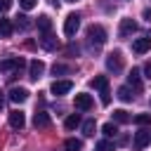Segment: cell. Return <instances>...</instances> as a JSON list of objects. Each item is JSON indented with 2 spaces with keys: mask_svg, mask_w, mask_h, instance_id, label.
I'll list each match as a JSON object with an SVG mask.
<instances>
[{
  "mask_svg": "<svg viewBox=\"0 0 151 151\" xmlns=\"http://www.w3.org/2000/svg\"><path fill=\"white\" fill-rule=\"evenodd\" d=\"M90 85H92L94 90H99V94H101V104H104V106H109V101H111V90H109V78H106V76H94V78L90 80Z\"/></svg>",
  "mask_w": 151,
  "mask_h": 151,
  "instance_id": "6da1fadb",
  "label": "cell"
},
{
  "mask_svg": "<svg viewBox=\"0 0 151 151\" xmlns=\"http://www.w3.org/2000/svg\"><path fill=\"white\" fill-rule=\"evenodd\" d=\"M87 40H90V45H94V47H101V45L106 42V31H104V26H99V24H92V26L87 28Z\"/></svg>",
  "mask_w": 151,
  "mask_h": 151,
  "instance_id": "7a4b0ae2",
  "label": "cell"
},
{
  "mask_svg": "<svg viewBox=\"0 0 151 151\" xmlns=\"http://www.w3.org/2000/svg\"><path fill=\"white\" fill-rule=\"evenodd\" d=\"M106 68L113 71V73H120V71H123V54H120L118 50L106 57Z\"/></svg>",
  "mask_w": 151,
  "mask_h": 151,
  "instance_id": "3957f363",
  "label": "cell"
},
{
  "mask_svg": "<svg viewBox=\"0 0 151 151\" xmlns=\"http://www.w3.org/2000/svg\"><path fill=\"white\" fill-rule=\"evenodd\" d=\"M78 26H80V17H78V14H68V17L64 19V33H66L68 38H73V35H76Z\"/></svg>",
  "mask_w": 151,
  "mask_h": 151,
  "instance_id": "277c9868",
  "label": "cell"
},
{
  "mask_svg": "<svg viewBox=\"0 0 151 151\" xmlns=\"http://www.w3.org/2000/svg\"><path fill=\"white\" fill-rule=\"evenodd\" d=\"M151 144V130H139L134 132V151H142Z\"/></svg>",
  "mask_w": 151,
  "mask_h": 151,
  "instance_id": "5b68a950",
  "label": "cell"
},
{
  "mask_svg": "<svg viewBox=\"0 0 151 151\" xmlns=\"http://www.w3.org/2000/svg\"><path fill=\"white\" fill-rule=\"evenodd\" d=\"M71 90H73V83H71V80H54L52 87H50V92L57 94V97H61V94H66V92H71Z\"/></svg>",
  "mask_w": 151,
  "mask_h": 151,
  "instance_id": "8992f818",
  "label": "cell"
},
{
  "mask_svg": "<svg viewBox=\"0 0 151 151\" xmlns=\"http://www.w3.org/2000/svg\"><path fill=\"white\" fill-rule=\"evenodd\" d=\"M149 50H151V35L137 38V40L132 42V52H137V54H144V52H149Z\"/></svg>",
  "mask_w": 151,
  "mask_h": 151,
  "instance_id": "52a82bcc",
  "label": "cell"
},
{
  "mask_svg": "<svg viewBox=\"0 0 151 151\" xmlns=\"http://www.w3.org/2000/svg\"><path fill=\"white\" fill-rule=\"evenodd\" d=\"M42 71H45V64H42L40 59H33V61L28 64V78H31V80H38V78L42 76Z\"/></svg>",
  "mask_w": 151,
  "mask_h": 151,
  "instance_id": "ba28073f",
  "label": "cell"
},
{
  "mask_svg": "<svg viewBox=\"0 0 151 151\" xmlns=\"http://www.w3.org/2000/svg\"><path fill=\"white\" fill-rule=\"evenodd\" d=\"M137 31V21H132V19H120V38H127V35H132Z\"/></svg>",
  "mask_w": 151,
  "mask_h": 151,
  "instance_id": "9c48e42d",
  "label": "cell"
},
{
  "mask_svg": "<svg viewBox=\"0 0 151 151\" xmlns=\"http://www.w3.org/2000/svg\"><path fill=\"white\" fill-rule=\"evenodd\" d=\"M26 99H28V90H24V87H12V90H9V101L21 104V101H26Z\"/></svg>",
  "mask_w": 151,
  "mask_h": 151,
  "instance_id": "30bf717a",
  "label": "cell"
},
{
  "mask_svg": "<svg viewBox=\"0 0 151 151\" xmlns=\"http://www.w3.org/2000/svg\"><path fill=\"white\" fill-rule=\"evenodd\" d=\"M76 109H80V111H90V109H92V97L85 94V92L76 94Z\"/></svg>",
  "mask_w": 151,
  "mask_h": 151,
  "instance_id": "8fae6325",
  "label": "cell"
},
{
  "mask_svg": "<svg viewBox=\"0 0 151 151\" xmlns=\"http://www.w3.org/2000/svg\"><path fill=\"white\" fill-rule=\"evenodd\" d=\"M9 125H12L14 130H21V127L26 125L24 113H21V111H9Z\"/></svg>",
  "mask_w": 151,
  "mask_h": 151,
  "instance_id": "7c38bea8",
  "label": "cell"
},
{
  "mask_svg": "<svg viewBox=\"0 0 151 151\" xmlns=\"http://www.w3.org/2000/svg\"><path fill=\"white\" fill-rule=\"evenodd\" d=\"M40 45H42L45 50H50V52L59 47V42H57V38H54L52 33H42V38H40Z\"/></svg>",
  "mask_w": 151,
  "mask_h": 151,
  "instance_id": "4fadbf2b",
  "label": "cell"
},
{
  "mask_svg": "<svg viewBox=\"0 0 151 151\" xmlns=\"http://www.w3.org/2000/svg\"><path fill=\"white\" fill-rule=\"evenodd\" d=\"M50 116L45 113V111H38L35 116H33V127H50Z\"/></svg>",
  "mask_w": 151,
  "mask_h": 151,
  "instance_id": "5bb4252c",
  "label": "cell"
},
{
  "mask_svg": "<svg viewBox=\"0 0 151 151\" xmlns=\"http://www.w3.org/2000/svg\"><path fill=\"white\" fill-rule=\"evenodd\" d=\"M12 33H14L12 21H9V19H5V17H0V35H2V38H9Z\"/></svg>",
  "mask_w": 151,
  "mask_h": 151,
  "instance_id": "9a60e30c",
  "label": "cell"
},
{
  "mask_svg": "<svg viewBox=\"0 0 151 151\" xmlns=\"http://www.w3.org/2000/svg\"><path fill=\"white\" fill-rule=\"evenodd\" d=\"M142 73L137 71V68H132L130 71V76H127V83H130V87H134V90H142V78H139Z\"/></svg>",
  "mask_w": 151,
  "mask_h": 151,
  "instance_id": "2e32d148",
  "label": "cell"
},
{
  "mask_svg": "<svg viewBox=\"0 0 151 151\" xmlns=\"http://www.w3.org/2000/svg\"><path fill=\"white\" fill-rule=\"evenodd\" d=\"M50 28H52V19H50L47 14L38 17V31H40V33H50Z\"/></svg>",
  "mask_w": 151,
  "mask_h": 151,
  "instance_id": "e0dca14e",
  "label": "cell"
},
{
  "mask_svg": "<svg viewBox=\"0 0 151 151\" xmlns=\"http://www.w3.org/2000/svg\"><path fill=\"white\" fill-rule=\"evenodd\" d=\"M64 149H66V151H83V142L76 139V137H68V139L64 142Z\"/></svg>",
  "mask_w": 151,
  "mask_h": 151,
  "instance_id": "ac0fdd59",
  "label": "cell"
},
{
  "mask_svg": "<svg viewBox=\"0 0 151 151\" xmlns=\"http://www.w3.org/2000/svg\"><path fill=\"white\" fill-rule=\"evenodd\" d=\"M132 87L130 85H123V87H118V99L120 101H132Z\"/></svg>",
  "mask_w": 151,
  "mask_h": 151,
  "instance_id": "d6986e66",
  "label": "cell"
},
{
  "mask_svg": "<svg viewBox=\"0 0 151 151\" xmlns=\"http://www.w3.org/2000/svg\"><path fill=\"white\" fill-rule=\"evenodd\" d=\"M94 130H97V123H94V118H87V120L83 123V134L92 137V134H94Z\"/></svg>",
  "mask_w": 151,
  "mask_h": 151,
  "instance_id": "ffe728a7",
  "label": "cell"
},
{
  "mask_svg": "<svg viewBox=\"0 0 151 151\" xmlns=\"http://www.w3.org/2000/svg\"><path fill=\"white\" fill-rule=\"evenodd\" d=\"M64 125H66V130H76V127L80 125V116H78V113H71V116L66 118Z\"/></svg>",
  "mask_w": 151,
  "mask_h": 151,
  "instance_id": "44dd1931",
  "label": "cell"
},
{
  "mask_svg": "<svg viewBox=\"0 0 151 151\" xmlns=\"http://www.w3.org/2000/svg\"><path fill=\"white\" fill-rule=\"evenodd\" d=\"M101 132L106 137H113V134H118V127H116V123H104L101 125Z\"/></svg>",
  "mask_w": 151,
  "mask_h": 151,
  "instance_id": "7402d4cb",
  "label": "cell"
},
{
  "mask_svg": "<svg viewBox=\"0 0 151 151\" xmlns=\"http://www.w3.org/2000/svg\"><path fill=\"white\" fill-rule=\"evenodd\" d=\"M113 120H116V123H127V120H130V116H127V111L118 109V111H113Z\"/></svg>",
  "mask_w": 151,
  "mask_h": 151,
  "instance_id": "603a6c76",
  "label": "cell"
},
{
  "mask_svg": "<svg viewBox=\"0 0 151 151\" xmlns=\"http://www.w3.org/2000/svg\"><path fill=\"white\" fill-rule=\"evenodd\" d=\"M52 73H54V76H64V73H71V68H68L66 64H54V66H52Z\"/></svg>",
  "mask_w": 151,
  "mask_h": 151,
  "instance_id": "cb8c5ba5",
  "label": "cell"
},
{
  "mask_svg": "<svg viewBox=\"0 0 151 151\" xmlns=\"http://www.w3.org/2000/svg\"><path fill=\"white\" fill-rule=\"evenodd\" d=\"M116 146H113V142H109V139H101V142H97V151H113Z\"/></svg>",
  "mask_w": 151,
  "mask_h": 151,
  "instance_id": "d4e9b609",
  "label": "cell"
},
{
  "mask_svg": "<svg viewBox=\"0 0 151 151\" xmlns=\"http://www.w3.org/2000/svg\"><path fill=\"white\" fill-rule=\"evenodd\" d=\"M31 26V21H28V17H24V14H19L17 17V28H21V31H26Z\"/></svg>",
  "mask_w": 151,
  "mask_h": 151,
  "instance_id": "484cf974",
  "label": "cell"
},
{
  "mask_svg": "<svg viewBox=\"0 0 151 151\" xmlns=\"http://www.w3.org/2000/svg\"><path fill=\"white\" fill-rule=\"evenodd\" d=\"M134 123L137 125H149L151 123V116L149 113H139V116H134Z\"/></svg>",
  "mask_w": 151,
  "mask_h": 151,
  "instance_id": "4316f807",
  "label": "cell"
},
{
  "mask_svg": "<svg viewBox=\"0 0 151 151\" xmlns=\"http://www.w3.org/2000/svg\"><path fill=\"white\" fill-rule=\"evenodd\" d=\"M19 5H21L24 9H33V7L38 5V0H19Z\"/></svg>",
  "mask_w": 151,
  "mask_h": 151,
  "instance_id": "83f0119b",
  "label": "cell"
},
{
  "mask_svg": "<svg viewBox=\"0 0 151 151\" xmlns=\"http://www.w3.org/2000/svg\"><path fill=\"white\" fill-rule=\"evenodd\" d=\"M9 5H12V0H0V14H2V12H7V9H9Z\"/></svg>",
  "mask_w": 151,
  "mask_h": 151,
  "instance_id": "f1b7e54d",
  "label": "cell"
},
{
  "mask_svg": "<svg viewBox=\"0 0 151 151\" xmlns=\"http://www.w3.org/2000/svg\"><path fill=\"white\" fill-rule=\"evenodd\" d=\"M144 76L151 80V61H146V64H144Z\"/></svg>",
  "mask_w": 151,
  "mask_h": 151,
  "instance_id": "f546056e",
  "label": "cell"
},
{
  "mask_svg": "<svg viewBox=\"0 0 151 151\" xmlns=\"http://www.w3.org/2000/svg\"><path fill=\"white\" fill-rule=\"evenodd\" d=\"M144 19H146V21H151V9H144Z\"/></svg>",
  "mask_w": 151,
  "mask_h": 151,
  "instance_id": "4dcf8cb0",
  "label": "cell"
},
{
  "mask_svg": "<svg viewBox=\"0 0 151 151\" xmlns=\"http://www.w3.org/2000/svg\"><path fill=\"white\" fill-rule=\"evenodd\" d=\"M2 104H5V97H2V92H0V109H2Z\"/></svg>",
  "mask_w": 151,
  "mask_h": 151,
  "instance_id": "1f68e13d",
  "label": "cell"
},
{
  "mask_svg": "<svg viewBox=\"0 0 151 151\" xmlns=\"http://www.w3.org/2000/svg\"><path fill=\"white\" fill-rule=\"evenodd\" d=\"M66 2H76V0H66Z\"/></svg>",
  "mask_w": 151,
  "mask_h": 151,
  "instance_id": "d6a6232c",
  "label": "cell"
}]
</instances>
